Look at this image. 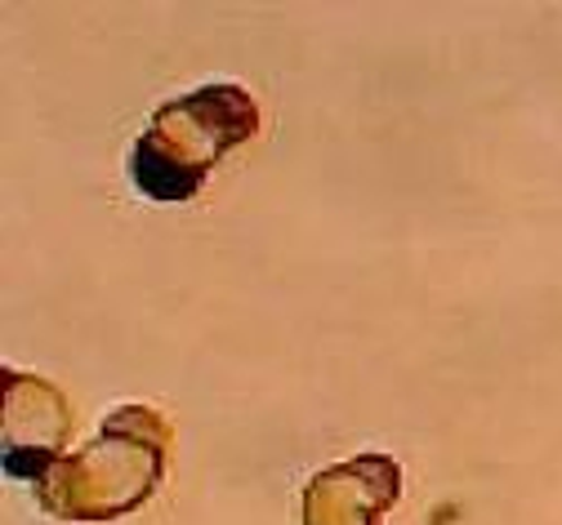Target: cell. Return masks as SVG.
Masks as SVG:
<instances>
[{"label":"cell","instance_id":"cell-2","mask_svg":"<svg viewBox=\"0 0 562 525\" xmlns=\"http://www.w3.org/2000/svg\"><path fill=\"white\" fill-rule=\"evenodd\" d=\"M263 116L250 90L233 81L201 85L153 112L148 129L130 147V179L148 201H192L210 170L259 134Z\"/></svg>","mask_w":562,"mask_h":525},{"label":"cell","instance_id":"cell-3","mask_svg":"<svg viewBox=\"0 0 562 525\" xmlns=\"http://www.w3.org/2000/svg\"><path fill=\"white\" fill-rule=\"evenodd\" d=\"M0 388H5V427H0L5 455H0V468L10 481L36 486L63 459V445L72 436V406L54 384L27 369H0Z\"/></svg>","mask_w":562,"mask_h":525},{"label":"cell","instance_id":"cell-1","mask_svg":"<svg viewBox=\"0 0 562 525\" xmlns=\"http://www.w3.org/2000/svg\"><path fill=\"white\" fill-rule=\"evenodd\" d=\"M175 427L153 406H116L90 445L63 455L41 481L36 503L58 521H116L144 507L170 464Z\"/></svg>","mask_w":562,"mask_h":525},{"label":"cell","instance_id":"cell-4","mask_svg":"<svg viewBox=\"0 0 562 525\" xmlns=\"http://www.w3.org/2000/svg\"><path fill=\"white\" fill-rule=\"evenodd\" d=\"M402 499V464L389 455H353L322 468L300 494V525H384Z\"/></svg>","mask_w":562,"mask_h":525}]
</instances>
